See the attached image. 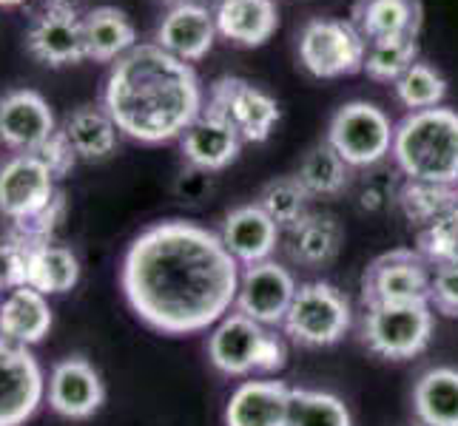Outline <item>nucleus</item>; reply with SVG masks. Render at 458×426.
<instances>
[{
  "label": "nucleus",
  "mask_w": 458,
  "mask_h": 426,
  "mask_svg": "<svg viewBox=\"0 0 458 426\" xmlns=\"http://www.w3.org/2000/svg\"><path fill=\"white\" fill-rule=\"evenodd\" d=\"M413 413L421 426H458V370L421 372L413 387Z\"/></svg>",
  "instance_id": "cd10ccee"
},
{
  "label": "nucleus",
  "mask_w": 458,
  "mask_h": 426,
  "mask_svg": "<svg viewBox=\"0 0 458 426\" xmlns=\"http://www.w3.org/2000/svg\"><path fill=\"white\" fill-rule=\"evenodd\" d=\"M396 202L407 222L430 228L441 216H447L453 208H458V185H441V182H424V180H407Z\"/></svg>",
  "instance_id": "c756f323"
},
{
  "label": "nucleus",
  "mask_w": 458,
  "mask_h": 426,
  "mask_svg": "<svg viewBox=\"0 0 458 426\" xmlns=\"http://www.w3.org/2000/svg\"><path fill=\"white\" fill-rule=\"evenodd\" d=\"M288 426H353V418L347 404L334 392L291 387Z\"/></svg>",
  "instance_id": "7c9ffc66"
},
{
  "label": "nucleus",
  "mask_w": 458,
  "mask_h": 426,
  "mask_svg": "<svg viewBox=\"0 0 458 426\" xmlns=\"http://www.w3.org/2000/svg\"><path fill=\"white\" fill-rule=\"evenodd\" d=\"M202 88L191 63L157 43H137L112 63L103 83V108L120 134L143 146L180 139L202 114Z\"/></svg>",
  "instance_id": "f03ea898"
},
{
  "label": "nucleus",
  "mask_w": 458,
  "mask_h": 426,
  "mask_svg": "<svg viewBox=\"0 0 458 426\" xmlns=\"http://www.w3.org/2000/svg\"><path fill=\"white\" fill-rule=\"evenodd\" d=\"M23 4H26V0H0V9H18Z\"/></svg>",
  "instance_id": "a19ab883"
},
{
  "label": "nucleus",
  "mask_w": 458,
  "mask_h": 426,
  "mask_svg": "<svg viewBox=\"0 0 458 426\" xmlns=\"http://www.w3.org/2000/svg\"><path fill=\"white\" fill-rule=\"evenodd\" d=\"M46 12H72V14H83L86 0H40Z\"/></svg>",
  "instance_id": "ea45409f"
},
{
  "label": "nucleus",
  "mask_w": 458,
  "mask_h": 426,
  "mask_svg": "<svg viewBox=\"0 0 458 426\" xmlns=\"http://www.w3.org/2000/svg\"><path fill=\"white\" fill-rule=\"evenodd\" d=\"M419 63V43L416 38H393V40H376L368 43L365 54V71L370 80L378 83H396L399 77Z\"/></svg>",
  "instance_id": "473e14b6"
},
{
  "label": "nucleus",
  "mask_w": 458,
  "mask_h": 426,
  "mask_svg": "<svg viewBox=\"0 0 458 426\" xmlns=\"http://www.w3.org/2000/svg\"><path fill=\"white\" fill-rule=\"evenodd\" d=\"M205 114L228 122L242 142H265L282 117L279 103L267 91L242 77H219L208 86Z\"/></svg>",
  "instance_id": "1a4fd4ad"
},
{
  "label": "nucleus",
  "mask_w": 458,
  "mask_h": 426,
  "mask_svg": "<svg viewBox=\"0 0 458 426\" xmlns=\"http://www.w3.org/2000/svg\"><path fill=\"white\" fill-rule=\"evenodd\" d=\"M38 156H40L46 165H49V171L55 173V180L69 177L72 168L77 165V154L72 148V142L66 139V134H63V129L55 131V137L38 151Z\"/></svg>",
  "instance_id": "58836bf2"
},
{
  "label": "nucleus",
  "mask_w": 458,
  "mask_h": 426,
  "mask_svg": "<svg viewBox=\"0 0 458 426\" xmlns=\"http://www.w3.org/2000/svg\"><path fill=\"white\" fill-rule=\"evenodd\" d=\"M430 307L433 313L458 319V264H430Z\"/></svg>",
  "instance_id": "e433bc0d"
},
{
  "label": "nucleus",
  "mask_w": 458,
  "mask_h": 426,
  "mask_svg": "<svg viewBox=\"0 0 458 426\" xmlns=\"http://www.w3.org/2000/svg\"><path fill=\"white\" fill-rule=\"evenodd\" d=\"M436 315L430 302L407 305H376L365 307L361 315V344L378 358L407 361L428 350L433 338Z\"/></svg>",
  "instance_id": "39448f33"
},
{
  "label": "nucleus",
  "mask_w": 458,
  "mask_h": 426,
  "mask_svg": "<svg viewBox=\"0 0 458 426\" xmlns=\"http://www.w3.org/2000/svg\"><path fill=\"white\" fill-rule=\"evenodd\" d=\"M55 324L49 296H43L31 288H18L6 293L0 302V336L12 344L35 347L40 344Z\"/></svg>",
  "instance_id": "4be33fe9"
},
{
  "label": "nucleus",
  "mask_w": 458,
  "mask_h": 426,
  "mask_svg": "<svg viewBox=\"0 0 458 426\" xmlns=\"http://www.w3.org/2000/svg\"><path fill=\"white\" fill-rule=\"evenodd\" d=\"M396 125L368 100L344 103L327 125V142L351 168H373L393 151Z\"/></svg>",
  "instance_id": "6e6552de"
},
{
  "label": "nucleus",
  "mask_w": 458,
  "mask_h": 426,
  "mask_svg": "<svg viewBox=\"0 0 458 426\" xmlns=\"http://www.w3.org/2000/svg\"><path fill=\"white\" fill-rule=\"evenodd\" d=\"M279 225L267 216L257 202L240 205L225 213L216 236L228 254L240 262V267H250L267 262L279 245Z\"/></svg>",
  "instance_id": "a211bd4d"
},
{
  "label": "nucleus",
  "mask_w": 458,
  "mask_h": 426,
  "mask_svg": "<svg viewBox=\"0 0 458 426\" xmlns=\"http://www.w3.org/2000/svg\"><path fill=\"white\" fill-rule=\"evenodd\" d=\"M214 40H216L214 9L194 4V0L171 6L154 31V43L182 63H199L214 49Z\"/></svg>",
  "instance_id": "f3484780"
},
{
  "label": "nucleus",
  "mask_w": 458,
  "mask_h": 426,
  "mask_svg": "<svg viewBox=\"0 0 458 426\" xmlns=\"http://www.w3.org/2000/svg\"><path fill=\"white\" fill-rule=\"evenodd\" d=\"M390 154L407 180L458 185V114L441 105L410 112L396 125Z\"/></svg>",
  "instance_id": "7ed1b4c3"
},
{
  "label": "nucleus",
  "mask_w": 458,
  "mask_h": 426,
  "mask_svg": "<svg viewBox=\"0 0 458 426\" xmlns=\"http://www.w3.org/2000/svg\"><path fill=\"white\" fill-rule=\"evenodd\" d=\"M296 180L305 185L310 199H334L344 191L347 182H351V165H347L334 151V146L325 139L308 148L302 163H299Z\"/></svg>",
  "instance_id": "c85d7f7f"
},
{
  "label": "nucleus",
  "mask_w": 458,
  "mask_h": 426,
  "mask_svg": "<svg viewBox=\"0 0 458 426\" xmlns=\"http://www.w3.org/2000/svg\"><path fill=\"white\" fill-rule=\"evenodd\" d=\"M216 35L233 46L257 49L279 29L276 0H216L214 4Z\"/></svg>",
  "instance_id": "6ab92c4d"
},
{
  "label": "nucleus",
  "mask_w": 458,
  "mask_h": 426,
  "mask_svg": "<svg viewBox=\"0 0 458 426\" xmlns=\"http://www.w3.org/2000/svg\"><path fill=\"white\" fill-rule=\"evenodd\" d=\"M46 401L66 421H89L106 404V384L83 355L60 358L46 378Z\"/></svg>",
  "instance_id": "4468645a"
},
{
  "label": "nucleus",
  "mask_w": 458,
  "mask_h": 426,
  "mask_svg": "<svg viewBox=\"0 0 458 426\" xmlns=\"http://www.w3.org/2000/svg\"><path fill=\"white\" fill-rule=\"evenodd\" d=\"M353 327V307L339 288L327 281H308L296 290L285 315V336L299 347H334Z\"/></svg>",
  "instance_id": "423d86ee"
},
{
  "label": "nucleus",
  "mask_w": 458,
  "mask_h": 426,
  "mask_svg": "<svg viewBox=\"0 0 458 426\" xmlns=\"http://www.w3.org/2000/svg\"><path fill=\"white\" fill-rule=\"evenodd\" d=\"M291 387L282 381H242L225 404V426H288Z\"/></svg>",
  "instance_id": "412c9836"
},
{
  "label": "nucleus",
  "mask_w": 458,
  "mask_h": 426,
  "mask_svg": "<svg viewBox=\"0 0 458 426\" xmlns=\"http://www.w3.org/2000/svg\"><path fill=\"white\" fill-rule=\"evenodd\" d=\"M351 23L368 43L419 38L421 0H356Z\"/></svg>",
  "instance_id": "5701e85b"
},
{
  "label": "nucleus",
  "mask_w": 458,
  "mask_h": 426,
  "mask_svg": "<svg viewBox=\"0 0 458 426\" xmlns=\"http://www.w3.org/2000/svg\"><path fill=\"white\" fill-rule=\"evenodd\" d=\"M55 173L38 154H14L0 165V213L12 225L40 213L57 194Z\"/></svg>",
  "instance_id": "ddd939ff"
},
{
  "label": "nucleus",
  "mask_w": 458,
  "mask_h": 426,
  "mask_svg": "<svg viewBox=\"0 0 458 426\" xmlns=\"http://www.w3.org/2000/svg\"><path fill=\"white\" fill-rule=\"evenodd\" d=\"M288 233V254L293 262L305 267H325L342 250L344 230L334 213H308L302 216Z\"/></svg>",
  "instance_id": "a878e982"
},
{
  "label": "nucleus",
  "mask_w": 458,
  "mask_h": 426,
  "mask_svg": "<svg viewBox=\"0 0 458 426\" xmlns=\"http://www.w3.org/2000/svg\"><path fill=\"white\" fill-rule=\"evenodd\" d=\"M259 208L274 219L279 225V230H288L293 228L299 219L308 216V205H310V194L305 191V185L293 177H276L267 182L262 191H259V199H257Z\"/></svg>",
  "instance_id": "2f4dec72"
},
{
  "label": "nucleus",
  "mask_w": 458,
  "mask_h": 426,
  "mask_svg": "<svg viewBox=\"0 0 458 426\" xmlns=\"http://www.w3.org/2000/svg\"><path fill=\"white\" fill-rule=\"evenodd\" d=\"M63 134L72 142L77 160L100 163L117 151L120 129L103 105H77L63 122Z\"/></svg>",
  "instance_id": "bb28decb"
},
{
  "label": "nucleus",
  "mask_w": 458,
  "mask_h": 426,
  "mask_svg": "<svg viewBox=\"0 0 458 426\" xmlns=\"http://www.w3.org/2000/svg\"><path fill=\"white\" fill-rule=\"evenodd\" d=\"M242 139L228 122L216 120L211 114H199L180 137V151L182 160L191 165L194 171L214 173L228 168L236 156H240Z\"/></svg>",
  "instance_id": "aec40b11"
},
{
  "label": "nucleus",
  "mask_w": 458,
  "mask_h": 426,
  "mask_svg": "<svg viewBox=\"0 0 458 426\" xmlns=\"http://www.w3.org/2000/svg\"><path fill=\"white\" fill-rule=\"evenodd\" d=\"M299 284L285 264L274 259L242 267L233 310L262 327H282L296 298Z\"/></svg>",
  "instance_id": "f8f14e48"
},
{
  "label": "nucleus",
  "mask_w": 458,
  "mask_h": 426,
  "mask_svg": "<svg viewBox=\"0 0 458 426\" xmlns=\"http://www.w3.org/2000/svg\"><path fill=\"white\" fill-rule=\"evenodd\" d=\"M26 52L49 69H66L89 60L83 14L43 9L26 29Z\"/></svg>",
  "instance_id": "dca6fc26"
},
{
  "label": "nucleus",
  "mask_w": 458,
  "mask_h": 426,
  "mask_svg": "<svg viewBox=\"0 0 458 426\" xmlns=\"http://www.w3.org/2000/svg\"><path fill=\"white\" fill-rule=\"evenodd\" d=\"M430 298V264L419 250H390L373 259L361 273V302L376 305H407Z\"/></svg>",
  "instance_id": "9d476101"
},
{
  "label": "nucleus",
  "mask_w": 458,
  "mask_h": 426,
  "mask_svg": "<svg viewBox=\"0 0 458 426\" xmlns=\"http://www.w3.org/2000/svg\"><path fill=\"white\" fill-rule=\"evenodd\" d=\"M26 254V288L43 296H63L81 281V262L72 247L57 242L21 245Z\"/></svg>",
  "instance_id": "b1692460"
},
{
  "label": "nucleus",
  "mask_w": 458,
  "mask_h": 426,
  "mask_svg": "<svg viewBox=\"0 0 458 426\" xmlns=\"http://www.w3.org/2000/svg\"><path fill=\"white\" fill-rule=\"evenodd\" d=\"M299 63L316 80H336L365 69L368 40L351 21L316 18L299 31Z\"/></svg>",
  "instance_id": "0eeeda50"
},
{
  "label": "nucleus",
  "mask_w": 458,
  "mask_h": 426,
  "mask_svg": "<svg viewBox=\"0 0 458 426\" xmlns=\"http://www.w3.org/2000/svg\"><path fill=\"white\" fill-rule=\"evenodd\" d=\"M165 4H174V6H177V4H185V0H165Z\"/></svg>",
  "instance_id": "79ce46f5"
},
{
  "label": "nucleus",
  "mask_w": 458,
  "mask_h": 426,
  "mask_svg": "<svg viewBox=\"0 0 458 426\" xmlns=\"http://www.w3.org/2000/svg\"><path fill=\"white\" fill-rule=\"evenodd\" d=\"M396 100L410 108V112H428V108H438L447 94V80L441 77L428 63H413L396 83Z\"/></svg>",
  "instance_id": "72a5a7b5"
},
{
  "label": "nucleus",
  "mask_w": 458,
  "mask_h": 426,
  "mask_svg": "<svg viewBox=\"0 0 458 426\" xmlns=\"http://www.w3.org/2000/svg\"><path fill=\"white\" fill-rule=\"evenodd\" d=\"M46 401V375L29 347L0 336V426H23Z\"/></svg>",
  "instance_id": "9b49d317"
},
{
  "label": "nucleus",
  "mask_w": 458,
  "mask_h": 426,
  "mask_svg": "<svg viewBox=\"0 0 458 426\" xmlns=\"http://www.w3.org/2000/svg\"><path fill=\"white\" fill-rule=\"evenodd\" d=\"M208 361L228 378L274 375L288 364V344L271 327H262L242 313H228L208 333Z\"/></svg>",
  "instance_id": "20e7f679"
},
{
  "label": "nucleus",
  "mask_w": 458,
  "mask_h": 426,
  "mask_svg": "<svg viewBox=\"0 0 458 426\" xmlns=\"http://www.w3.org/2000/svg\"><path fill=\"white\" fill-rule=\"evenodd\" d=\"M57 131L52 105L43 94L18 88L0 97V142L14 154H38Z\"/></svg>",
  "instance_id": "2eb2a0df"
},
{
  "label": "nucleus",
  "mask_w": 458,
  "mask_h": 426,
  "mask_svg": "<svg viewBox=\"0 0 458 426\" xmlns=\"http://www.w3.org/2000/svg\"><path fill=\"white\" fill-rule=\"evenodd\" d=\"M66 194L57 191L55 199L46 205V208L40 213H35L31 219H26V222H18L12 225V233L9 239H14L18 245H35V242H52L55 230L60 228V222L66 219Z\"/></svg>",
  "instance_id": "c9c22d12"
},
{
  "label": "nucleus",
  "mask_w": 458,
  "mask_h": 426,
  "mask_svg": "<svg viewBox=\"0 0 458 426\" xmlns=\"http://www.w3.org/2000/svg\"><path fill=\"white\" fill-rule=\"evenodd\" d=\"M86 57L94 63H114L137 46L131 18L117 6H94L83 14Z\"/></svg>",
  "instance_id": "393cba45"
},
{
  "label": "nucleus",
  "mask_w": 458,
  "mask_h": 426,
  "mask_svg": "<svg viewBox=\"0 0 458 426\" xmlns=\"http://www.w3.org/2000/svg\"><path fill=\"white\" fill-rule=\"evenodd\" d=\"M240 273V262L214 230L165 219L125 250L120 288L137 319L157 333L194 336L233 310Z\"/></svg>",
  "instance_id": "f257e3e1"
},
{
  "label": "nucleus",
  "mask_w": 458,
  "mask_h": 426,
  "mask_svg": "<svg viewBox=\"0 0 458 426\" xmlns=\"http://www.w3.org/2000/svg\"><path fill=\"white\" fill-rule=\"evenodd\" d=\"M419 254L428 264H458V208L421 230Z\"/></svg>",
  "instance_id": "f704fd0d"
},
{
  "label": "nucleus",
  "mask_w": 458,
  "mask_h": 426,
  "mask_svg": "<svg viewBox=\"0 0 458 426\" xmlns=\"http://www.w3.org/2000/svg\"><path fill=\"white\" fill-rule=\"evenodd\" d=\"M26 284V254L14 239H0V293H12Z\"/></svg>",
  "instance_id": "4c0bfd02"
}]
</instances>
